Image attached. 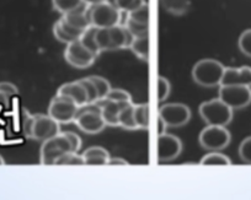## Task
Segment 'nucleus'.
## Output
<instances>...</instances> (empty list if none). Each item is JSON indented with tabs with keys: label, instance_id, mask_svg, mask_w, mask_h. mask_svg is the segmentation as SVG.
Wrapping results in <instances>:
<instances>
[{
	"label": "nucleus",
	"instance_id": "1",
	"mask_svg": "<svg viewBox=\"0 0 251 200\" xmlns=\"http://www.w3.org/2000/svg\"><path fill=\"white\" fill-rule=\"evenodd\" d=\"M23 132L26 138L46 141L60 133V124L50 114H30L24 111Z\"/></svg>",
	"mask_w": 251,
	"mask_h": 200
},
{
	"label": "nucleus",
	"instance_id": "2",
	"mask_svg": "<svg viewBox=\"0 0 251 200\" xmlns=\"http://www.w3.org/2000/svg\"><path fill=\"white\" fill-rule=\"evenodd\" d=\"M226 67L214 59H202L192 68V79L202 88L221 86Z\"/></svg>",
	"mask_w": 251,
	"mask_h": 200
},
{
	"label": "nucleus",
	"instance_id": "3",
	"mask_svg": "<svg viewBox=\"0 0 251 200\" xmlns=\"http://www.w3.org/2000/svg\"><path fill=\"white\" fill-rule=\"evenodd\" d=\"M74 123L86 134H99L106 127V123L101 115V106L96 103H86L80 106L76 112Z\"/></svg>",
	"mask_w": 251,
	"mask_h": 200
},
{
	"label": "nucleus",
	"instance_id": "4",
	"mask_svg": "<svg viewBox=\"0 0 251 200\" xmlns=\"http://www.w3.org/2000/svg\"><path fill=\"white\" fill-rule=\"evenodd\" d=\"M199 112L207 125L226 127L233 119V110L221 98H214L201 103Z\"/></svg>",
	"mask_w": 251,
	"mask_h": 200
},
{
	"label": "nucleus",
	"instance_id": "5",
	"mask_svg": "<svg viewBox=\"0 0 251 200\" xmlns=\"http://www.w3.org/2000/svg\"><path fill=\"white\" fill-rule=\"evenodd\" d=\"M91 26L98 28H110L121 25L123 13L107 1H102L96 5H89Z\"/></svg>",
	"mask_w": 251,
	"mask_h": 200
},
{
	"label": "nucleus",
	"instance_id": "6",
	"mask_svg": "<svg viewBox=\"0 0 251 200\" xmlns=\"http://www.w3.org/2000/svg\"><path fill=\"white\" fill-rule=\"evenodd\" d=\"M71 151H73L71 140H69L68 136L64 133L60 132L58 135L43 141L40 150L41 165H54V162L60 156L67 153H71Z\"/></svg>",
	"mask_w": 251,
	"mask_h": 200
},
{
	"label": "nucleus",
	"instance_id": "7",
	"mask_svg": "<svg viewBox=\"0 0 251 200\" xmlns=\"http://www.w3.org/2000/svg\"><path fill=\"white\" fill-rule=\"evenodd\" d=\"M231 135L226 127L207 125L200 133V145L209 151H219L226 149L230 144Z\"/></svg>",
	"mask_w": 251,
	"mask_h": 200
},
{
	"label": "nucleus",
	"instance_id": "8",
	"mask_svg": "<svg viewBox=\"0 0 251 200\" xmlns=\"http://www.w3.org/2000/svg\"><path fill=\"white\" fill-rule=\"evenodd\" d=\"M218 98L231 110H241L251 103V88L243 85H221Z\"/></svg>",
	"mask_w": 251,
	"mask_h": 200
},
{
	"label": "nucleus",
	"instance_id": "9",
	"mask_svg": "<svg viewBox=\"0 0 251 200\" xmlns=\"http://www.w3.org/2000/svg\"><path fill=\"white\" fill-rule=\"evenodd\" d=\"M79 106L66 96L55 95L48 106V114L59 124H68L74 122Z\"/></svg>",
	"mask_w": 251,
	"mask_h": 200
},
{
	"label": "nucleus",
	"instance_id": "10",
	"mask_svg": "<svg viewBox=\"0 0 251 200\" xmlns=\"http://www.w3.org/2000/svg\"><path fill=\"white\" fill-rule=\"evenodd\" d=\"M159 118L166 127L180 128L187 124L191 119V110L183 103H168L159 110Z\"/></svg>",
	"mask_w": 251,
	"mask_h": 200
},
{
	"label": "nucleus",
	"instance_id": "11",
	"mask_svg": "<svg viewBox=\"0 0 251 200\" xmlns=\"http://www.w3.org/2000/svg\"><path fill=\"white\" fill-rule=\"evenodd\" d=\"M64 59L71 67L75 69H86L94 64L96 57L86 49L79 40L67 44L64 50Z\"/></svg>",
	"mask_w": 251,
	"mask_h": 200
},
{
	"label": "nucleus",
	"instance_id": "12",
	"mask_svg": "<svg viewBox=\"0 0 251 200\" xmlns=\"http://www.w3.org/2000/svg\"><path fill=\"white\" fill-rule=\"evenodd\" d=\"M182 151V143L177 136L164 133L158 135V160L159 162H169L178 157Z\"/></svg>",
	"mask_w": 251,
	"mask_h": 200
},
{
	"label": "nucleus",
	"instance_id": "13",
	"mask_svg": "<svg viewBox=\"0 0 251 200\" xmlns=\"http://www.w3.org/2000/svg\"><path fill=\"white\" fill-rule=\"evenodd\" d=\"M57 95L69 97L71 100H73L79 107L89 103L88 92H86L85 86L80 83V80L73 81V83H67L64 84V85H62L58 89Z\"/></svg>",
	"mask_w": 251,
	"mask_h": 200
},
{
	"label": "nucleus",
	"instance_id": "14",
	"mask_svg": "<svg viewBox=\"0 0 251 200\" xmlns=\"http://www.w3.org/2000/svg\"><path fill=\"white\" fill-rule=\"evenodd\" d=\"M221 85H243L251 88V68H226Z\"/></svg>",
	"mask_w": 251,
	"mask_h": 200
},
{
	"label": "nucleus",
	"instance_id": "15",
	"mask_svg": "<svg viewBox=\"0 0 251 200\" xmlns=\"http://www.w3.org/2000/svg\"><path fill=\"white\" fill-rule=\"evenodd\" d=\"M62 20L68 23L69 26H72V27L84 32L86 28L91 26L90 15H89V5L84 4L81 8L71 11L68 14H64V15H62Z\"/></svg>",
	"mask_w": 251,
	"mask_h": 200
},
{
	"label": "nucleus",
	"instance_id": "16",
	"mask_svg": "<svg viewBox=\"0 0 251 200\" xmlns=\"http://www.w3.org/2000/svg\"><path fill=\"white\" fill-rule=\"evenodd\" d=\"M110 36H111V50L125 49L129 48L131 45L133 36L129 33V31L123 25H117L110 27Z\"/></svg>",
	"mask_w": 251,
	"mask_h": 200
},
{
	"label": "nucleus",
	"instance_id": "17",
	"mask_svg": "<svg viewBox=\"0 0 251 200\" xmlns=\"http://www.w3.org/2000/svg\"><path fill=\"white\" fill-rule=\"evenodd\" d=\"M83 158L85 165L103 166L107 165L110 160V153L102 146H91L83 153Z\"/></svg>",
	"mask_w": 251,
	"mask_h": 200
},
{
	"label": "nucleus",
	"instance_id": "18",
	"mask_svg": "<svg viewBox=\"0 0 251 200\" xmlns=\"http://www.w3.org/2000/svg\"><path fill=\"white\" fill-rule=\"evenodd\" d=\"M126 105L127 103H120L107 100L103 101V103L101 105V115H102L106 125H108V127H118V114H120L121 108Z\"/></svg>",
	"mask_w": 251,
	"mask_h": 200
},
{
	"label": "nucleus",
	"instance_id": "19",
	"mask_svg": "<svg viewBox=\"0 0 251 200\" xmlns=\"http://www.w3.org/2000/svg\"><path fill=\"white\" fill-rule=\"evenodd\" d=\"M118 127H122L127 130H137L134 122V103H127L123 106L118 114Z\"/></svg>",
	"mask_w": 251,
	"mask_h": 200
},
{
	"label": "nucleus",
	"instance_id": "20",
	"mask_svg": "<svg viewBox=\"0 0 251 200\" xmlns=\"http://www.w3.org/2000/svg\"><path fill=\"white\" fill-rule=\"evenodd\" d=\"M160 4L166 11L173 15L181 16L190 10L192 0H160Z\"/></svg>",
	"mask_w": 251,
	"mask_h": 200
},
{
	"label": "nucleus",
	"instance_id": "21",
	"mask_svg": "<svg viewBox=\"0 0 251 200\" xmlns=\"http://www.w3.org/2000/svg\"><path fill=\"white\" fill-rule=\"evenodd\" d=\"M134 122H136L137 129H149V125H151L149 103L134 105Z\"/></svg>",
	"mask_w": 251,
	"mask_h": 200
},
{
	"label": "nucleus",
	"instance_id": "22",
	"mask_svg": "<svg viewBox=\"0 0 251 200\" xmlns=\"http://www.w3.org/2000/svg\"><path fill=\"white\" fill-rule=\"evenodd\" d=\"M129 49L144 62H149V36L133 37Z\"/></svg>",
	"mask_w": 251,
	"mask_h": 200
},
{
	"label": "nucleus",
	"instance_id": "23",
	"mask_svg": "<svg viewBox=\"0 0 251 200\" xmlns=\"http://www.w3.org/2000/svg\"><path fill=\"white\" fill-rule=\"evenodd\" d=\"M95 33H96V27L95 26H90V27L86 28L83 32V35L80 36L79 41L81 42V44L86 48V49L90 50L96 58L101 54V50L99 49L98 44H96L95 40Z\"/></svg>",
	"mask_w": 251,
	"mask_h": 200
},
{
	"label": "nucleus",
	"instance_id": "24",
	"mask_svg": "<svg viewBox=\"0 0 251 200\" xmlns=\"http://www.w3.org/2000/svg\"><path fill=\"white\" fill-rule=\"evenodd\" d=\"M200 165L202 166H230L231 161L228 156L224 154L217 153V151H212V153L207 154L200 161Z\"/></svg>",
	"mask_w": 251,
	"mask_h": 200
},
{
	"label": "nucleus",
	"instance_id": "25",
	"mask_svg": "<svg viewBox=\"0 0 251 200\" xmlns=\"http://www.w3.org/2000/svg\"><path fill=\"white\" fill-rule=\"evenodd\" d=\"M53 9L62 15L76 10L84 5L83 0H52Z\"/></svg>",
	"mask_w": 251,
	"mask_h": 200
},
{
	"label": "nucleus",
	"instance_id": "26",
	"mask_svg": "<svg viewBox=\"0 0 251 200\" xmlns=\"http://www.w3.org/2000/svg\"><path fill=\"white\" fill-rule=\"evenodd\" d=\"M126 18L134 21L137 23H143V25H149V4L146 3L139 6L136 10L126 14Z\"/></svg>",
	"mask_w": 251,
	"mask_h": 200
},
{
	"label": "nucleus",
	"instance_id": "27",
	"mask_svg": "<svg viewBox=\"0 0 251 200\" xmlns=\"http://www.w3.org/2000/svg\"><path fill=\"white\" fill-rule=\"evenodd\" d=\"M96 44L101 52H107L111 50V36L110 28H98L96 27L95 33Z\"/></svg>",
	"mask_w": 251,
	"mask_h": 200
},
{
	"label": "nucleus",
	"instance_id": "28",
	"mask_svg": "<svg viewBox=\"0 0 251 200\" xmlns=\"http://www.w3.org/2000/svg\"><path fill=\"white\" fill-rule=\"evenodd\" d=\"M146 3V0H113L112 5L116 6L121 13L128 14Z\"/></svg>",
	"mask_w": 251,
	"mask_h": 200
},
{
	"label": "nucleus",
	"instance_id": "29",
	"mask_svg": "<svg viewBox=\"0 0 251 200\" xmlns=\"http://www.w3.org/2000/svg\"><path fill=\"white\" fill-rule=\"evenodd\" d=\"M54 165H68V166H83L85 165L84 162L83 156L79 155L78 153H74V151H71V153H67L64 155L60 156L57 161L54 162Z\"/></svg>",
	"mask_w": 251,
	"mask_h": 200
},
{
	"label": "nucleus",
	"instance_id": "30",
	"mask_svg": "<svg viewBox=\"0 0 251 200\" xmlns=\"http://www.w3.org/2000/svg\"><path fill=\"white\" fill-rule=\"evenodd\" d=\"M127 30L129 31L133 37H142V36H149V25H143V23H137L134 21L126 18L125 23H123Z\"/></svg>",
	"mask_w": 251,
	"mask_h": 200
},
{
	"label": "nucleus",
	"instance_id": "31",
	"mask_svg": "<svg viewBox=\"0 0 251 200\" xmlns=\"http://www.w3.org/2000/svg\"><path fill=\"white\" fill-rule=\"evenodd\" d=\"M89 78H90V80L95 84L96 89H98L99 98H100V101L105 100V98L107 97L108 92L111 91V89H112L111 88L110 83H108L105 78H102V76H99V75H90Z\"/></svg>",
	"mask_w": 251,
	"mask_h": 200
},
{
	"label": "nucleus",
	"instance_id": "32",
	"mask_svg": "<svg viewBox=\"0 0 251 200\" xmlns=\"http://www.w3.org/2000/svg\"><path fill=\"white\" fill-rule=\"evenodd\" d=\"M105 100L115 101V102L120 103H129L132 102V96L131 93L127 92L126 90H122V89H111V91L108 92L107 97Z\"/></svg>",
	"mask_w": 251,
	"mask_h": 200
},
{
	"label": "nucleus",
	"instance_id": "33",
	"mask_svg": "<svg viewBox=\"0 0 251 200\" xmlns=\"http://www.w3.org/2000/svg\"><path fill=\"white\" fill-rule=\"evenodd\" d=\"M239 49L241 50L243 54H245L246 57L251 58V28L245 30L240 35L238 41Z\"/></svg>",
	"mask_w": 251,
	"mask_h": 200
},
{
	"label": "nucleus",
	"instance_id": "34",
	"mask_svg": "<svg viewBox=\"0 0 251 200\" xmlns=\"http://www.w3.org/2000/svg\"><path fill=\"white\" fill-rule=\"evenodd\" d=\"M80 83L85 86L86 92H88V98H89V103H98L100 101L99 98V92L98 89H96L95 84L90 80V78H85V79H80Z\"/></svg>",
	"mask_w": 251,
	"mask_h": 200
},
{
	"label": "nucleus",
	"instance_id": "35",
	"mask_svg": "<svg viewBox=\"0 0 251 200\" xmlns=\"http://www.w3.org/2000/svg\"><path fill=\"white\" fill-rule=\"evenodd\" d=\"M171 91L170 83L168 81V79L164 78V76H159L158 78V101L159 102H163L166 98L169 97Z\"/></svg>",
	"mask_w": 251,
	"mask_h": 200
},
{
	"label": "nucleus",
	"instance_id": "36",
	"mask_svg": "<svg viewBox=\"0 0 251 200\" xmlns=\"http://www.w3.org/2000/svg\"><path fill=\"white\" fill-rule=\"evenodd\" d=\"M239 156L244 162L251 165V136L241 141L239 146Z\"/></svg>",
	"mask_w": 251,
	"mask_h": 200
},
{
	"label": "nucleus",
	"instance_id": "37",
	"mask_svg": "<svg viewBox=\"0 0 251 200\" xmlns=\"http://www.w3.org/2000/svg\"><path fill=\"white\" fill-rule=\"evenodd\" d=\"M53 35H54L55 40H58L59 42H62V43H66V44H69V43L76 41L75 38H73L72 36H69L66 31L63 30V27L60 26L59 21H57V22L54 23V26H53Z\"/></svg>",
	"mask_w": 251,
	"mask_h": 200
},
{
	"label": "nucleus",
	"instance_id": "38",
	"mask_svg": "<svg viewBox=\"0 0 251 200\" xmlns=\"http://www.w3.org/2000/svg\"><path fill=\"white\" fill-rule=\"evenodd\" d=\"M64 134H66V135L68 136L69 140H71L72 148H73L74 153H78L81 149V139L79 138L78 134H75L74 132H64Z\"/></svg>",
	"mask_w": 251,
	"mask_h": 200
},
{
	"label": "nucleus",
	"instance_id": "39",
	"mask_svg": "<svg viewBox=\"0 0 251 200\" xmlns=\"http://www.w3.org/2000/svg\"><path fill=\"white\" fill-rule=\"evenodd\" d=\"M0 92L5 93L9 97L19 95L18 88L11 83H0Z\"/></svg>",
	"mask_w": 251,
	"mask_h": 200
},
{
	"label": "nucleus",
	"instance_id": "40",
	"mask_svg": "<svg viewBox=\"0 0 251 200\" xmlns=\"http://www.w3.org/2000/svg\"><path fill=\"white\" fill-rule=\"evenodd\" d=\"M107 165H108V166H115V165H118V166H128L129 163H128V161L123 160V158H120V157H113V158H111V157H110V160H108Z\"/></svg>",
	"mask_w": 251,
	"mask_h": 200
},
{
	"label": "nucleus",
	"instance_id": "41",
	"mask_svg": "<svg viewBox=\"0 0 251 200\" xmlns=\"http://www.w3.org/2000/svg\"><path fill=\"white\" fill-rule=\"evenodd\" d=\"M166 128H168V127H166V125H165V123H164L163 120H161L160 118H159V119H158V134H159V135L165 133Z\"/></svg>",
	"mask_w": 251,
	"mask_h": 200
},
{
	"label": "nucleus",
	"instance_id": "42",
	"mask_svg": "<svg viewBox=\"0 0 251 200\" xmlns=\"http://www.w3.org/2000/svg\"><path fill=\"white\" fill-rule=\"evenodd\" d=\"M0 103L3 106H5V107H8L9 106V96L5 95V93L0 92Z\"/></svg>",
	"mask_w": 251,
	"mask_h": 200
},
{
	"label": "nucleus",
	"instance_id": "43",
	"mask_svg": "<svg viewBox=\"0 0 251 200\" xmlns=\"http://www.w3.org/2000/svg\"><path fill=\"white\" fill-rule=\"evenodd\" d=\"M83 1L86 5H96V4L102 3V1H106V0H83Z\"/></svg>",
	"mask_w": 251,
	"mask_h": 200
},
{
	"label": "nucleus",
	"instance_id": "44",
	"mask_svg": "<svg viewBox=\"0 0 251 200\" xmlns=\"http://www.w3.org/2000/svg\"><path fill=\"white\" fill-rule=\"evenodd\" d=\"M3 165H5V160L0 156V166H3Z\"/></svg>",
	"mask_w": 251,
	"mask_h": 200
}]
</instances>
